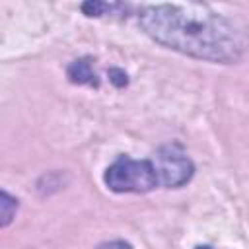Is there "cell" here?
Here are the masks:
<instances>
[{"label": "cell", "mask_w": 249, "mask_h": 249, "mask_svg": "<svg viewBox=\"0 0 249 249\" xmlns=\"http://www.w3.org/2000/svg\"><path fill=\"white\" fill-rule=\"evenodd\" d=\"M158 177L165 187H183L193 177V161L187 158L179 144H165L158 150L156 161Z\"/></svg>", "instance_id": "cell-3"}, {"label": "cell", "mask_w": 249, "mask_h": 249, "mask_svg": "<svg viewBox=\"0 0 249 249\" xmlns=\"http://www.w3.org/2000/svg\"><path fill=\"white\" fill-rule=\"evenodd\" d=\"M0 210H2V226L6 228L18 210V200L14 196H10L6 191H2V195H0Z\"/></svg>", "instance_id": "cell-5"}, {"label": "cell", "mask_w": 249, "mask_h": 249, "mask_svg": "<svg viewBox=\"0 0 249 249\" xmlns=\"http://www.w3.org/2000/svg\"><path fill=\"white\" fill-rule=\"evenodd\" d=\"M119 8H123V4H105V2H86V4H82V12L86 16H103L105 12L119 10Z\"/></svg>", "instance_id": "cell-6"}, {"label": "cell", "mask_w": 249, "mask_h": 249, "mask_svg": "<svg viewBox=\"0 0 249 249\" xmlns=\"http://www.w3.org/2000/svg\"><path fill=\"white\" fill-rule=\"evenodd\" d=\"M68 78L74 82V84H89V86H99L97 82V76L93 74L91 70V62L88 58H80V60H74L70 66H68Z\"/></svg>", "instance_id": "cell-4"}, {"label": "cell", "mask_w": 249, "mask_h": 249, "mask_svg": "<svg viewBox=\"0 0 249 249\" xmlns=\"http://www.w3.org/2000/svg\"><path fill=\"white\" fill-rule=\"evenodd\" d=\"M138 23L156 43L208 62H235L247 49L245 29L206 4H148Z\"/></svg>", "instance_id": "cell-1"}, {"label": "cell", "mask_w": 249, "mask_h": 249, "mask_svg": "<svg viewBox=\"0 0 249 249\" xmlns=\"http://www.w3.org/2000/svg\"><path fill=\"white\" fill-rule=\"evenodd\" d=\"M103 181L115 193H148L158 187L160 177L154 161L119 156L107 167Z\"/></svg>", "instance_id": "cell-2"}, {"label": "cell", "mask_w": 249, "mask_h": 249, "mask_svg": "<svg viewBox=\"0 0 249 249\" xmlns=\"http://www.w3.org/2000/svg\"><path fill=\"white\" fill-rule=\"evenodd\" d=\"M97 249H132L130 243L123 241V239H115V241H105L101 245H97Z\"/></svg>", "instance_id": "cell-7"}, {"label": "cell", "mask_w": 249, "mask_h": 249, "mask_svg": "<svg viewBox=\"0 0 249 249\" xmlns=\"http://www.w3.org/2000/svg\"><path fill=\"white\" fill-rule=\"evenodd\" d=\"M196 249H212V247H210V245H198Z\"/></svg>", "instance_id": "cell-8"}]
</instances>
